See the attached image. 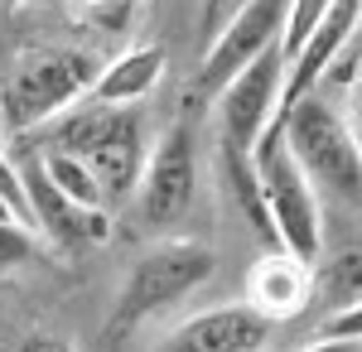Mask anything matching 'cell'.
Wrapping results in <instances>:
<instances>
[{"instance_id": "cell-1", "label": "cell", "mask_w": 362, "mask_h": 352, "mask_svg": "<svg viewBox=\"0 0 362 352\" xmlns=\"http://www.w3.org/2000/svg\"><path fill=\"white\" fill-rule=\"evenodd\" d=\"M39 145L73 155L102 184L107 208H121V203L136 198L140 169H145V155H150V126H145L140 107L78 102L73 111H63L54 126H44Z\"/></svg>"}, {"instance_id": "cell-2", "label": "cell", "mask_w": 362, "mask_h": 352, "mask_svg": "<svg viewBox=\"0 0 362 352\" xmlns=\"http://www.w3.org/2000/svg\"><path fill=\"white\" fill-rule=\"evenodd\" d=\"M218 275V256L203 242H155L136 256V266L126 271L121 290H116V309L107 319V338L112 343H126L131 333L160 319L169 309H179L189 295H198L208 280Z\"/></svg>"}, {"instance_id": "cell-3", "label": "cell", "mask_w": 362, "mask_h": 352, "mask_svg": "<svg viewBox=\"0 0 362 352\" xmlns=\"http://www.w3.org/2000/svg\"><path fill=\"white\" fill-rule=\"evenodd\" d=\"M102 63L83 49H29L10 63L0 82V131L34 136L54 126L63 111H73L92 92Z\"/></svg>"}, {"instance_id": "cell-4", "label": "cell", "mask_w": 362, "mask_h": 352, "mask_svg": "<svg viewBox=\"0 0 362 352\" xmlns=\"http://www.w3.org/2000/svg\"><path fill=\"white\" fill-rule=\"evenodd\" d=\"M280 136L285 150L295 155L300 174L309 189L334 203H362V145L353 126L343 121L334 102H324L319 92H309L300 102L280 107Z\"/></svg>"}, {"instance_id": "cell-5", "label": "cell", "mask_w": 362, "mask_h": 352, "mask_svg": "<svg viewBox=\"0 0 362 352\" xmlns=\"http://www.w3.org/2000/svg\"><path fill=\"white\" fill-rule=\"evenodd\" d=\"M251 164H256V179H261V193H266V213H271V222H276L280 251L295 256V261H305V266H319V256H324V213H319V193L309 189V179L300 174L295 155L285 150L280 116L266 126V136L256 140Z\"/></svg>"}, {"instance_id": "cell-6", "label": "cell", "mask_w": 362, "mask_h": 352, "mask_svg": "<svg viewBox=\"0 0 362 352\" xmlns=\"http://www.w3.org/2000/svg\"><path fill=\"white\" fill-rule=\"evenodd\" d=\"M198 193V150H194V131L189 126H169L160 140H150V155L140 169L136 184V222L160 232L174 227L179 217L194 208Z\"/></svg>"}, {"instance_id": "cell-7", "label": "cell", "mask_w": 362, "mask_h": 352, "mask_svg": "<svg viewBox=\"0 0 362 352\" xmlns=\"http://www.w3.org/2000/svg\"><path fill=\"white\" fill-rule=\"evenodd\" d=\"M280 92H285V54L276 44L218 92V145L237 150V155H251L256 140L266 136V126L276 121Z\"/></svg>"}, {"instance_id": "cell-8", "label": "cell", "mask_w": 362, "mask_h": 352, "mask_svg": "<svg viewBox=\"0 0 362 352\" xmlns=\"http://www.w3.org/2000/svg\"><path fill=\"white\" fill-rule=\"evenodd\" d=\"M285 15H290V0H247V5L223 25V34L203 49L198 92H213V97H218L247 63H256L266 49H276L280 34H285Z\"/></svg>"}, {"instance_id": "cell-9", "label": "cell", "mask_w": 362, "mask_h": 352, "mask_svg": "<svg viewBox=\"0 0 362 352\" xmlns=\"http://www.w3.org/2000/svg\"><path fill=\"white\" fill-rule=\"evenodd\" d=\"M20 169V184H25V217L63 251H83L112 237V213H87L78 203H68L54 189V179L44 174V164L34 155V145H25V155L15 160Z\"/></svg>"}, {"instance_id": "cell-10", "label": "cell", "mask_w": 362, "mask_h": 352, "mask_svg": "<svg viewBox=\"0 0 362 352\" xmlns=\"http://www.w3.org/2000/svg\"><path fill=\"white\" fill-rule=\"evenodd\" d=\"M276 324L261 319L251 304H218L165 333L155 352H266Z\"/></svg>"}, {"instance_id": "cell-11", "label": "cell", "mask_w": 362, "mask_h": 352, "mask_svg": "<svg viewBox=\"0 0 362 352\" xmlns=\"http://www.w3.org/2000/svg\"><path fill=\"white\" fill-rule=\"evenodd\" d=\"M358 20H362V0H334V5L324 10V20L314 25V34L305 39V49L285 63L280 107H290V102H300V97H309V92H319V82L338 68V58H343V49H348Z\"/></svg>"}, {"instance_id": "cell-12", "label": "cell", "mask_w": 362, "mask_h": 352, "mask_svg": "<svg viewBox=\"0 0 362 352\" xmlns=\"http://www.w3.org/2000/svg\"><path fill=\"white\" fill-rule=\"evenodd\" d=\"M309 299H314V266L285 256V251L256 256V266L247 271V299L242 304H251L271 324H285V319H295L305 309Z\"/></svg>"}, {"instance_id": "cell-13", "label": "cell", "mask_w": 362, "mask_h": 352, "mask_svg": "<svg viewBox=\"0 0 362 352\" xmlns=\"http://www.w3.org/2000/svg\"><path fill=\"white\" fill-rule=\"evenodd\" d=\"M165 82V49L160 44H136V49H126V54H116L97 82H92V92H87L83 102H102V107H140L155 87Z\"/></svg>"}, {"instance_id": "cell-14", "label": "cell", "mask_w": 362, "mask_h": 352, "mask_svg": "<svg viewBox=\"0 0 362 352\" xmlns=\"http://www.w3.org/2000/svg\"><path fill=\"white\" fill-rule=\"evenodd\" d=\"M314 295H324L329 314H343V309L362 304V242L338 246L334 256L324 261V271H314Z\"/></svg>"}, {"instance_id": "cell-15", "label": "cell", "mask_w": 362, "mask_h": 352, "mask_svg": "<svg viewBox=\"0 0 362 352\" xmlns=\"http://www.w3.org/2000/svg\"><path fill=\"white\" fill-rule=\"evenodd\" d=\"M34 155H39V164H44V174L54 179V189L68 198V203H78V208H87V213H112L107 208V193H102V184L87 174L83 164L73 160V155H63V150H49V145H34Z\"/></svg>"}, {"instance_id": "cell-16", "label": "cell", "mask_w": 362, "mask_h": 352, "mask_svg": "<svg viewBox=\"0 0 362 352\" xmlns=\"http://www.w3.org/2000/svg\"><path fill=\"white\" fill-rule=\"evenodd\" d=\"M334 0H290V15H285V34H280V54L285 63L305 49V39L314 34V25L324 20V10H329Z\"/></svg>"}, {"instance_id": "cell-17", "label": "cell", "mask_w": 362, "mask_h": 352, "mask_svg": "<svg viewBox=\"0 0 362 352\" xmlns=\"http://www.w3.org/2000/svg\"><path fill=\"white\" fill-rule=\"evenodd\" d=\"M34 251H39V242H34V232H29L25 222L0 217V275L29 266V261H34Z\"/></svg>"}, {"instance_id": "cell-18", "label": "cell", "mask_w": 362, "mask_h": 352, "mask_svg": "<svg viewBox=\"0 0 362 352\" xmlns=\"http://www.w3.org/2000/svg\"><path fill=\"white\" fill-rule=\"evenodd\" d=\"M242 5H247V0H203V5H198V29H203V49H208V44H213V39L223 34V25L232 20V15H237V10H242Z\"/></svg>"}, {"instance_id": "cell-19", "label": "cell", "mask_w": 362, "mask_h": 352, "mask_svg": "<svg viewBox=\"0 0 362 352\" xmlns=\"http://www.w3.org/2000/svg\"><path fill=\"white\" fill-rule=\"evenodd\" d=\"M319 338H353V343H362V304L343 309V314H329L319 324Z\"/></svg>"}, {"instance_id": "cell-20", "label": "cell", "mask_w": 362, "mask_h": 352, "mask_svg": "<svg viewBox=\"0 0 362 352\" xmlns=\"http://www.w3.org/2000/svg\"><path fill=\"white\" fill-rule=\"evenodd\" d=\"M73 5H83L87 15H97L107 29H121L131 20V10H136V0H73Z\"/></svg>"}, {"instance_id": "cell-21", "label": "cell", "mask_w": 362, "mask_h": 352, "mask_svg": "<svg viewBox=\"0 0 362 352\" xmlns=\"http://www.w3.org/2000/svg\"><path fill=\"white\" fill-rule=\"evenodd\" d=\"M0 198L15 208V217H25V184H20V169L5 150H0Z\"/></svg>"}, {"instance_id": "cell-22", "label": "cell", "mask_w": 362, "mask_h": 352, "mask_svg": "<svg viewBox=\"0 0 362 352\" xmlns=\"http://www.w3.org/2000/svg\"><path fill=\"white\" fill-rule=\"evenodd\" d=\"M15 352H78L68 338H29V343H20Z\"/></svg>"}, {"instance_id": "cell-23", "label": "cell", "mask_w": 362, "mask_h": 352, "mask_svg": "<svg viewBox=\"0 0 362 352\" xmlns=\"http://www.w3.org/2000/svg\"><path fill=\"white\" fill-rule=\"evenodd\" d=\"M338 68H362V20H358V29H353V39H348L343 58H338Z\"/></svg>"}, {"instance_id": "cell-24", "label": "cell", "mask_w": 362, "mask_h": 352, "mask_svg": "<svg viewBox=\"0 0 362 352\" xmlns=\"http://www.w3.org/2000/svg\"><path fill=\"white\" fill-rule=\"evenodd\" d=\"M305 352H362V343H353V338H319Z\"/></svg>"}, {"instance_id": "cell-25", "label": "cell", "mask_w": 362, "mask_h": 352, "mask_svg": "<svg viewBox=\"0 0 362 352\" xmlns=\"http://www.w3.org/2000/svg\"><path fill=\"white\" fill-rule=\"evenodd\" d=\"M0 217H15V208H10L5 198H0ZM15 222H20V217H15Z\"/></svg>"}, {"instance_id": "cell-26", "label": "cell", "mask_w": 362, "mask_h": 352, "mask_svg": "<svg viewBox=\"0 0 362 352\" xmlns=\"http://www.w3.org/2000/svg\"><path fill=\"white\" fill-rule=\"evenodd\" d=\"M5 5H10V0H0V10H5Z\"/></svg>"}]
</instances>
